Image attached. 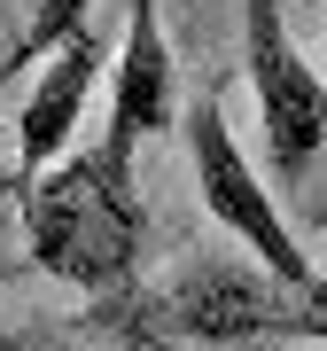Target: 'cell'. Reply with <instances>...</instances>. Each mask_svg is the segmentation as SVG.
<instances>
[{
  "label": "cell",
  "mask_w": 327,
  "mask_h": 351,
  "mask_svg": "<svg viewBox=\"0 0 327 351\" xmlns=\"http://www.w3.org/2000/svg\"><path fill=\"white\" fill-rule=\"evenodd\" d=\"M16 211H24L31 265L70 281V289H86V297L125 289V274L140 265V242H148V211H140L133 172L109 164L101 149L55 156L39 180L16 188Z\"/></svg>",
  "instance_id": "1"
},
{
  "label": "cell",
  "mask_w": 327,
  "mask_h": 351,
  "mask_svg": "<svg viewBox=\"0 0 327 351\" xmlns=\"http://www.w3.org/2000/svg\"><path fill=\"white\" fill-rule=\"evenodd\" d=\"M148 304V328L202 343H327V258L304 289H273L257 265H187Z\"/></svg>",
  "instance_id": "2"
},
{
  "label": "cell",
  "mask_w": 327,
  "mask_h": 351,
  "mask_svg": "<svg viewBox=\"0 0 327 351\" xmlns=\"http://www.w3.org/2000/svg\"><path fill=\"white\" fill-rule=\"evenodd\" d=\"M187 164H195L202 211L226 226L234 242H250V258L265 265V281H273V289H304V281H312V258H304L296 226L280 219L273 188L257 180V164L241 156V141L226 125V94H218V78L195 86V101H187Z\"/></svg>",
  "instance_id": "3"
},
{
  "label": "cell",
  "mask_w": 327,
  "mask_h": 351,
  "mask_svg": "<svg viewBox=\"0 0 327 351\" xmlns=\"http://www.w3.org/2000/svg\"><path fill=\"white\" fill-rule=\"evenodd\" d=\"M241 71H250V94H257V125H265V149H273V172L296 180L327 149V86L304 63L280 0H241Z\"/></svg>",
  "instance_id": "4"
},
{
  "label": "cell",
  "mask_w": 327,
  "mask_h": 351,
  "mask_svg": "<svg viewBox=\"0 0 327 351\" xmlns=\"http://www.w3.org/2000/svg\"><path fill=\"white\" fill-rule=\"evenodd\" d=\"M109 71H117V78H109V133H101L94 149L133 172V149H140V141H156V133L179 117L172 39H164L156 0H133V16H125V47L109 55Z\"/></svg>",
  "instance_id": "5"
},
{
  "label": "cell",
  "mask_w": 327,
  "mask_h": 351,
  "mask_svg": "<svg viewBox=\"0 0 327 351\" xmlns=\"http://www.w3.org/2000/svg\"><path fill=\"white\" fill-rule=\"evenodd\" d=\"M101 71H109V55H101L94 32H78V39H63V47L47 55L39 86L24 94V117H16V180H8V195L24 188V180H39L55 156H70V133H78V117H86V94L101 86Z\"/></svg>",
  "instance_id": "6"
},
{
  "label": "cell",
  "mask_w": 327,
  "mask_h": 351,
  "mask_svg": "<svg viewBox=\"0 0 327 351\" xmlns=\"http://www.w3.org/2000/svg\"><path fill=\"white\" fill-rule=\"evenodd\" d=\"M86 8H94V0H31L24 32H16V47L0 55V86H8L16 71H31L39 55H55L63 39H78V32H86Z\"/></svg>",
  "instance_id": "7"
},
{
  "label": "cell",
  "mask_w": 327,
  "mask_h": 351,
  "mask_svg": "<svg viewBox=\"0 0 327 351\" xmlns=\"http://www.w3.org/2000/svg\"><path fill=\"white\" fill-rule=\"evenodd\" d=\"M0 351H78V343H31V336H16V343H8V336H0Z\"/></svg>",
  "instance_id": "8"
},
{
  "label": "cell",
  "mask_w": 327,
  "mask_h": 351,
  "mask_svg": "<svg viewBox=\"0 0 327 351\" xmlns=\"http://www.w3.org/2000/svg\"><path fill=\"white\" fill-rule=\"evenodd\" d=\"M250 351H304V343H250Z\"/></svg>",
  "instance_id": "9"
},
{
  "label": "cell",
  "mask_w": 327,
  "mask_h": 351,
  "mask_svg": "<svg viewBox=\"0 0 327 351\" xmlns=\"http://www.w3.org/2000/svg\"><path fill=\"white\" fill-rule=\"evenodd\" d=\"M312 8H327V0H312Z\"/></svg>",
  "instance_id": "10"
}]
</instances>
